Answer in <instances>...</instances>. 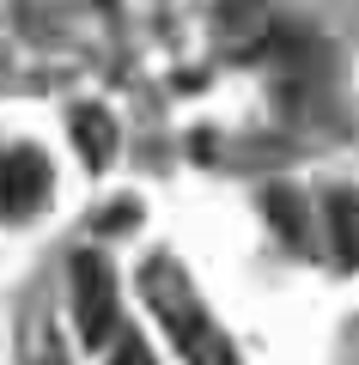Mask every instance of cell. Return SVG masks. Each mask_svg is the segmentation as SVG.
<instances>
[{"label": "cell", "instance_id": "8992f818", "mask_svg": "<svg viewBox=\"0 0 359 365\" xmlns=\"http://www.w3.org/2000/svg\"><path fill=\"white\" fill-rule=\"evenodd\" d=\"M110 365H153V359H146V347L134 335H122V341H116V353H110Z\"/></svg>", "mask_w": 359, "mask_h": 365}, {"label": "cell", "instance_id": "7a4b0ae2", "mask_svg": "<svg viewBox=\"0 0 359 365\" xmlns=\"http://www.w3.org/2000/svg\"><path fill=\"white\" fill-rule=\"evenodd\" d=\"M74 317L86 347H116L122 341V311H116V280L103 268V256H79L74 262Z\"/></svg>", "mask_w": 359, "mask_h": 365}, {"label": "cell", "instance_id": "3957f363", "mask_svg": "<svg viewBox=\"0 0 359 365\" xmlns=\"http://www.w3.org/2000/svg\"><path fill=\"white\" fill-rule=\"evenodd\" d=\"M43 201H49V165H43L37 153H6L0 158V213L6 220H25V213H37Z\"/></svg>", "mask_w": 359, "mask_h": 365}, {"label": "cell", "instance_id": "277c9868", "mask_svg": "<svg viewBox=\"0 0 359 365\" xmlns=\"http://www.w3.org/2000/svg\"><path fill=\"white\" fill-rule=\"evenodd\" d=\"M74 146H79V158H86L91 170H103L116 158V128H110V116L103 110H74Z\"/></svg>", "mask_w": 359, "mask_h": 365}, {"label": "cell", "instance_id": "ba28073f", "mask_svg": "<svg viewBox=\"0 0 359 365\" xmlns=\"http://www.w3.org/2000/svg\"><path fill=\"white\" fill-rule=\"evenodd\" d=\"M103 6H110V0H103Z\"/></svg>", "mask_w": 359, "mask_h": 365}, {"label": "cell", "instance_id": "6da1fadb", "mask_svg": "<svg viewBox=\"0 0 359 365\" xmlns=\"http://www.w3.org/2000/svg\"><path fill=\"white\" fill-rule=\"evenodd\" d=\"M146 299H153L158 323L171 329V341H177V353L189 365H244L238 347H231V335L213 323V311L201 304V292L177 274V262H165V256L146 262Z\"/></svg>", "mask_w": 359, "mask_h": 365}, {"label": "cell", "instance_id": "52a82bcc", "mask_svg": "<svg viewBox=\"0 0 359 365\" xmlns=\"http://www.w3.org/2000/svg\"><path fill=\"white\" fill-rule=\"evenodd\" d=\"M43 365H61V359H55V353H49V359H43Z\"/></svg>", "mask_w": 359, "mask_h": 365}, {"label": "cell", "instance_id": "5b68a950", "mask_svg": "<svg viewBox=\"0 0 359 365\" xmlns=\"http://www.w3.org/2000/svg\"><path fill=\"white\" fill-rule=\"evenodd\" d=\"M329 250L359 268V195H329Z\"/></svg>", "mask_w": 359, "mask_h": 365}]
</instances>
